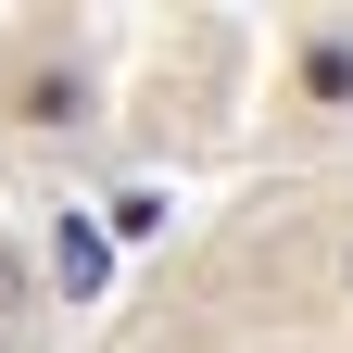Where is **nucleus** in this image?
I'll return each mask as SVG.
<instances>
[{"label":"nucleus","instance_id":"obj_1","mask_svg":"<svg viewBox=\"0 0 353 353\" xmlns=\"http://www.w3.org/2000/svg\"><path fill=\"white\" fill-rule=\"evenodd\" d=\"M13 114H26V126H76V114H88V88H76V76H51V63H38V76L13 88Z\"/></svg>","mask_w":353,"mask_h":353},{"label":"nucleus","instance_id":"obj_2","mask_svg":"<svg viewBox=\"0 0 353 353\" xmlns=\"http://www.w3.org/2000/svg\"><path fill=\"white\" fill-rule=\"evenodd\" d=\"M26 303H38V265H26L13 240H0V328H13V316H26Z\"/></svg>","mask_w":353,"mask_h":353},{"label":"nucleus","instance_id":"obj_3","mask_svg":"<svg viewBox=\"0 0 353 353\" xmlns=\"http://www.w3.org/2000/svg\"><path fill=\"white\" fill-rule=\"evenodd\" d=\"M303 88H316V101H341V88H353V51H341V38H328V51H303Z\"/></svg>","mask_w":353,"mask_h":353},{"label":"nucleus","instance_id":"obj_4","mask_svg":"<svg viewBox=\"0 0 353 353\" xmlns=\"http://www.w3.org/2000/svg\"><path fill=\"white\" fill-rule=\"evenodd\" d=\"M341 290H353V252H341Z\"/></svg>","mask_w":353,"mask_h":353}]
</instances>
